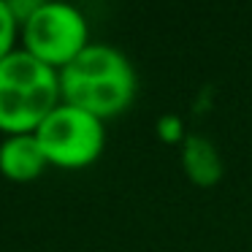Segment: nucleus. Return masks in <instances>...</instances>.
Segmentation results:
<instances>
[{
  "mask_svg": "<svg viewBox=\"0 0 252 252\" xmlns=\"http://www.w3.org/2000/svg\"><path fill=\"white\" fill-rule=\"evenodd\" d=\"M57 73L63 103L90 111L103 122L120 117L136 100V68L114 44L93 41L76 60H71Z\"/></svg>",
  "mask_w": 252,
  "mask_h": 252,
  "instance_id": "nucleus-1",
  "label": "nucleus"
},
{
  "mask_svg": "<svg viewBox=\"0 0 252 252\" xmlns=\"http://www.w3.org/2000/svg\"><path fill=\"white\" fill-rule=\"evenodd\" d=\"M63 103L60 73L25 49L0 60V133H35Z\"/></svg>",
  "mask_w": 252,
  "mask_h": 252,
  "instance_id": "nucleus-2",
  "label": "nucleus"
},
{
  "mask_svg": "<svg viewBox=\"0 0 252 252\" xmlns=\"http://www.w3.org/2000/svg\"><path fill=\"white\" fill-rule=\"evenodd\" d=\"M90 44L84 11L60 0H41L38 8L19 25V49L55 71H63Z\"/></svg>",
  "mask_w": 252,
  "mask_h": 252,
  "instance_id": "nucleus-3",
  "label": "nucleus"
},
{
  "mask_svg": "<svg viewBox=\"0 0 252 252\" xmlns=\"http://www.w3.org/2000/svg\"><path fill=\"white\" fill-rule=\"evenodd\" d=\"M49 165L65 171L87 168L103 155L106 122L84 109L60 103L35 130Z\"/></svg>",
  "mask_w": 252,
  "mask_h": 252,
  "instance_id": "nucleus-4",
  "label": "nucleus"
},
{
  "mask_svg": "<svg viewBox=\"0 0 252 252\" xmlns=\"http://www.w3.org/2000/svg\"><path fill=\"white\" fill-rule=\"evenodd\" d=\"M49 168L35 133L3 136L0 141V174L11 182H33Z\"/></svg>",
  "mask_w": 252,
  "mask_h": 252,
  "instance_id": "nucleus-5",
  "label": "nucleus"
},
{
  "mask_svg": "<svg viewBox=\"0 0 252 252\" xmlns=\"http://www.w3.org/2000/svg\"><path fill=\"white\" fill-rule=\"evenodd\" d=\"M179 160H182V168H185L187 179L201 187L217 185L220 176H222V155L203 136H187L182 141Z\"/></svg>",
  "mask_w": 252,
  "mask_h": 252,
  "instance_id": "nucleus-6",
  "label": "nucleus"
},
{
  "mask_svg": "<svg viewBox=\"0 0 252 252\" xmlns=\"http://www.w3.org/2000/svg\"><path fill=\"white\" fill-rule=\"evenodd\" d=\"M19 49V22L8 0H0V60Z\"/></svg>",
  "mask_w": 252,
  "mask_h": 252,
  "instance_id": "nucleus-7",
  "label": "nucleus"
},
{
  "mask_svg": "<svg viewBox=\"0 0 252 252\" xmlns=\"http://www.w3.org/2000/svg\"><path fill=\"white\" fill-rule=\"evenodd\" d=\"M155 130H158V138L165 144H182L187 138L185 125H182V120L176 114H163L158 120V125H155Z\"/></svg>",
  "mask_w": 252,
  "mask_h": 252,
  "instance_id": "nucleus-8",
  "label": "nucleus"
},
{
  "mask_svg": "<svg viewBox=\"0 0 252 252\" xmlns=\"http://www.w3.org/2000/svg\"><path fill=\"white\" fill-rule=\"evenodd\" d=\"M38 3L41 0H8V6H11V11H14V17H17L19 25H22L25 19L38 8Z\"/></svg>",
  "mask_w": 252,
  "mask_h": 252,
  "instance_id": "nucleus-9",
  "label": "nucleus"
}]
</instances>
